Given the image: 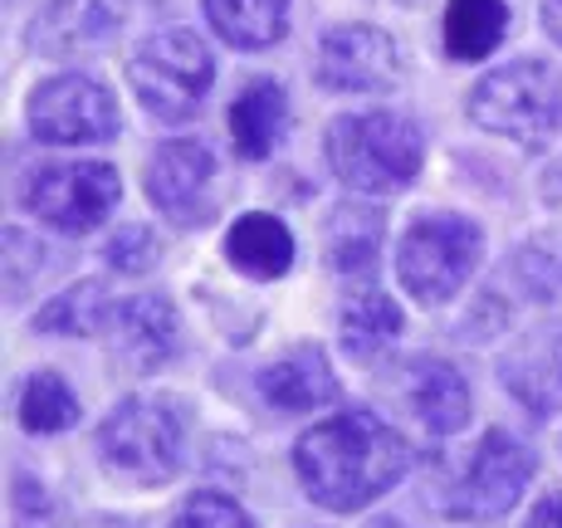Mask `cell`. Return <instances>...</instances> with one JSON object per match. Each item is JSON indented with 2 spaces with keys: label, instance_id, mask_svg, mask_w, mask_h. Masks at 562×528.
I'll use <instances>...</instances> for the list:
<instances>
[{
  "label": "cell",
  "instance_id": "cell-2",
  "mask_svg": "<svg viewBox=\"0 0 562 528\" xmlns=\"http://www.w3.org/2000/svg\"><path fill=\"white\" fill-rule=\"evenodd\" d=\"M99 460L113 480L137 490L177 480L187 460V406L167 392L123 396L99 426Z\"/></svg>",
  "mask_w": 562,
  "mask_h": 528
},
{
  "label": "cell",
  "instance_id": "cell-7",
  "mask_svg": "<svg viewBox=\"0 0 562 528\" xmlns=\"http://www.w3.org/2000/svg\"><path fill=\"white\" fill-rule=\"evenodd\" d=\"M117 201H123V177L108 161H49L30 171L20 187V206L59 235L99 231L117 211Z\"/></svg>",
  "mask_w": 562,
  "mask_h": 528
},
{
  "label": "cell",
  "instance_id": "cell-14",
  "mask_svg": "<svg viewBox=\"0 0 562 528\" xmlns=\"http://www.w3.org/2000/svg\"><path fill=\"white\" fill-rule=\"evenodd\" d=\"M259 396L274 412H318L338 402V377L318 342H299L259 372Z\"/></svg>",
  "mask_w": 562,
  "mask_h": 528
},
{
  "label": "cell",
  "instance_id": "cell-20",
  "mask_svg": "<svg viewBox=\"0 0 562 528\" xmlns=\"http://www.w3.org/2000/svg\"><path fill=\"white\" fill-rule=\"evenodd\" d=\"M509 35L504 0H450L446 5V54L460 64H480Z\"/></svg>",
  "mask_w": 562,
  "mask_h": 528
},
{
  "label": "cell",
  "instance_id": "cell-31",
  "mask_svg": "<svg viewBox=\"0 0 562 528\" xmlns=\"http://www.w3.org/2000/svg\"><path fill=\"white\" fill-rule=\"evenodd\" d=\"M367 528H406V524H396V519H376V524H367Z\"/></svg>",
  "mask_w": 562,
  "mask_h": 528
},
{
  "label": "cell",
  "instance_id": "cell-15",
  "mask_svg": "<svg viewBox=\"0 0 562 528\" xmlns=\"http://www.w3.org/2000/svg\"><path fill=\"white\" fill-rule=\"evenodd\" d=\"M117 352L133 362L137 372H153L161 362H171L181 352V323L177 308L161 294H137V299H117Z\"/></svg>",
  "mask_w": 562,
  "mask_h": 528
},
{
  "label": "cell",
  "instance_id": "cell-13",
  "mask_svg": "<svg viewBox=\"0 0 562 528\" xmlns=\"http://www.w3.org/2000/svg\"><path fill=\"white\" fill-rule=\"evenodd\" d=\"M504 392L533 416L562 412V323L553 328H533L504 352L499 362Z\"/></svg>",
  "mask_w": 562,
  "mask_h": 528
},
{
  "label": "cell",
  "instance_id": "cell-28",
  "mask_svg": "<svg viewBox=\"0 0 562 528\" xmlns=\"http://www.w3.org/2000/svg\"><path fill=\"white\" fill-rule=\"evenodd\" d=\"M524 528H562V490H548L543 499L533 504V514H528Z\"/></svg>",
  "mask_w": 562,
  "mask_h": 528
},
{
  "label": "cell",
  "instance_id": "cell-23",
  "mask_svg": "<svg viewBox=\"0 0 562 528\" xmlns=\"http://www.w3.org/2000/svg\"><path fill=\"white\" fill-rule=\"evenodd\" d=\"M15 416L30 436H59V430L79 426L83 406L74 396V386L64 382L59 372H30L25 386H20V402H15Z\"/></svg>",
  "mask_w": 562,
  "mask_h": 528
},
{
  "label": "cell",
  "instance_id": "cell-9",
  "mask_svg": "<svg viewBox=\"0 0 562 528\" xmlns=\"http://www.w3.org/2000/svg\"><path fill=\"white\" fill-rule=\"evenodd\" d=\"M25 123L40 143L54 147H79V143H103L123 127L113 93L89 74H59L45 79L25 103Z\"/></svg>",
  "mask_w": 562,
  "mask_h": 528
},
{
  "label": "cell",
  "instance_id": "cell-22",
  "mask_svg": "<svg viewBox=\"0 0 562 528\" xmlns=\"http://www.w3.org/2000/svg\"><path fill=\"white\" fill-rule=\"evenodd\" d=\"M338 328H342V348L358 362H372L376 352H386L396 342V333H402V308H396L382 289H362V294H352L348 304H342Z\"/></svg>",
  "mask_w": 562,
  "mask_h": 528
},
{
  "label": "cell",
  "instance_id": "cell-25",
  "mask_svg": "<svg viewBox=\"0 0 562 528\" xmlns=\"http://www.w3.org/2000/svg\"><path fill=\"white\" fill-rule=\"evenodd\" d=\"M509 274L518 279L533 304H562V240H528L524 250L514 255Z\"/></svg>",
  "mask_w": 562,
  "mask_h": 528
},
{
  "label": "cell",
  "instance_id": "cell-19",
  "mask_svg": "<svg viewBox=\"0 0 562 528\" xmlns=\"http://www.w3.org/2000/svg\"><path fill=\"white\" fill-rule=\"evenodd\" d=\"M294 0H201L205 25L231 49H269L289 35Z\"/></svg>",
  "mask_w": 562,
  "mask_h": 528
},
{
  "label": "cell",
  "instance_id": "cell-12",
  "mask_svg": "<svg viewBox=\"0 0 562 528\" xmlns=\"http://www.w3.org/2000/svg\"><path fill=\"white\" fill-rule=\"evenodd\" d=\"M396 396L430 436H460L470 426V382L446 358H406L396 377Z\"/></svg>",
  "mask_w": 562,
  "mask_h": 528
},
{
  "label": "cell",
  "instance_id": "cell-18",
  "mask_svg": "<svg viewBox=\"0 0 562 528\" xmlns=\"http://www.w3.org/2000/svg\"><path fill=\"white\" fill-rule=\"evenodd\" d=\"M289 133V93L274 79H255L231 103V137L245 161H265Z\"/></svg>",
  "mask_w": 562,
  "mask_h": 528
},
{
  "label": "cell",
  "instance_id": "cell-21",
  "mask_svg": "<svg viewBox=\"0 0 562 528\" xmlns=\"http://www.w3.org/2000/svg\"><path fill=\"white\" fill-rule=\"evenodd\" d=\"M117 318V299H108V289L99 279H83V284H69L59 299H49L35 318V333H59V338H99V333L113 328Z\"/></svg>",
  "mask_w": 562,
  "mask_h": 528
},
{
  "label": "cell",
  "instance_id": "cell-26",
  "mask_svg": "<svg viewBox=\"0 0 562 528\" xmlns=\"http://www.w3.org/2000/svg\"><path fill=\"white\" fill-rule=\"evenodd\" d=\"M171 528H255V519L231 499V494L205 490V494H191V499L181 504V514L171 519Z\"/></svg>",
  "mask_w": 562,
  "mask_h": 528
},
{
  "label": "cell",
  "instance_id": "cell-10",
  "mask_svg": "<svg viewBox=\"0 0 562 528\" xmlns=\"http://www.w3.org/2000/svg\"><path fill=\"white\" fill-rule=\"evenodd\" d=\"M402 79V49L376 25H333L318 40V83L333 93H386Z\"/></svg>",
  "mask_w": 562,
  "mask_h": 528
},
{
  "label": "cell",
  "instance_id": "cell-30",
  "mask_svg": "<svg viewBox=\"0 0 562 528\" xmlns=\"http://www.w3.org/2000/svg\"><path fill=\"white\" fill-rule=\"evenodd\" d=\"M543 196H548V206H558L562 211V161L553 171H548V187H543Z\"/></svg>",
  "mask_w": 562,
  "mask_h": 528
},
{
  "label": "cell",
  "instance_id": "cell-4",
  "mask_svg": "<svg viewBox=\"0 0 562 528\" xmlns=\"http://www.w3.org/2000/svg\"><path fill=\"white\" fill-rule=\"evenodd\" d=\"M470 123L524 147H543L562 133V64L514 59L470 89Z\"/></svg>",
  "mask_w": 562,
  "mask_h": 528
},
{
  "label": "cell",
  "instance_id": "cell-11",
  "mask_svg": "<svg viewBox=\"0 0 562 528\" xmlns=\"http://www.w3.org/2000/svg\"><path fill=\"white\" fill-rule=\"evenodd\" d=\"M147 201L167 215L171 225H205L211 215V181H215V153L196 137L161 143L147 157Z\"/></svg>",
  "mask_w": 562,
  "mask_h": 528
},
{
  "label": "cell",
  "instance_id": "cell-3",
  "mask_svg": "<svg viewBox=\"0 0 562 528\" xmlns=\"http://www.w3.org/2000/svg\"><path fill=\"white\" fill-rule=\"evenodd\" d=\"M426 137L402 113H348L328 127V167L358 196H386L416 181Z\"/></svg>",
  "mask_w": 562,
  "mask_h": 528
},
{
  "label": "cell",
  "instance_id": "cell-16",
  "mask_svg": "<svg viewBox=\"0 0 562 528\" xmlns=\"http://www.w3.org/2000/svg\"><path fill=\"white\" fill-rule=\"evenodd\" d=\"M117 20L113 10L99 5V0H54L35 15L30 25V49L35 54H54V59H74L83 49H99L113 40Z\"/></svg>",
  "mask_w": 562,
  "mask_h": 528
},
{
  "label": "cell",
  "instance_id": "cell-17",
  "mask_svg": "<svg viewBox=\"0 0 562 528\" xmlns=\"http://www.w3.org/2000/svg\"><path fill=\"white\" fill-rule=\"evenodd\" d=\"M294 255H299L294 231L269 211L240 215V221L225 231V260H231V269H240L245 279H259V284L284 279L289 269H294Z\"/></svg>",
  "mask_w": 562,
  "mask_h": 528
},
{
  "label": "cell",
  "instance_id": "cell-24",
  "mask_svg": "<svg viewBox=\"0 0 562 528\" xmlns=\"http://www.w3.org/2000/svg\"><path fill=\"white\" fill-rule=\"evenodd\" d=\"M382 250V211L338 206L328 215V260L338 274H367Z\"/></svg>",
  "mask_w": 562,
  "mask_h": 528
},
{
  "label": "cell",
  "instance_id": "cell-1",
  "mask_svg": "<svg viewBox=\"0 0 562 528\" xmlns=\"http://www.w3.org/2000/svg\"><path fill=\"white\" fill-rule=\"evenodd\" d=\"M411 440L367 406L308 426L294 446V475L328 514H358L411 475Z\"/></svg>",
  "mask_w": 562,
  "mask_h": 528
},
{
  "label": "cell",
  "instance_id": "cell-6",
  "mask_svg": "<svg viewBox=\"0 0 562 528\" xmlns=\"http://www.w3.org/2000/svg\"><path fill=\"white\" fill-rule=\"evenodd\" d=\"M127 83L153 117L187 123L201 113L215 83V54L205 49L196 30H157L137 45L133 64H127Z\"/></svg>",
  "mask_w": 562,
  "mask_h": 528
},
{
  "label": "cell",
  "instance_id": "cell-5",
  "mask_svg": "<svg viewBox=\"0 0 562 528\" xmlns=\"http://www.w3.org/2000/svg\"><path fill=\"white\" fill-rule=\"evenodd\" d=\"M480 260H484V231L470 215H456V211L416 215L406 225V235L396 240V279L426 308L456 299L474 279Z\"/></svg>",
  "mask_w": 562,
  "mask_h": 528
},
{
  "label": "cell",
  "instance_id": "cell-29",
  "mask_svg": "<svg viewBox=\"0 0 562 528\" xmlns=\"http://www.w3.org/2000/svg\"><path fill=\"white\" fill-rule=\"evenodd\" d=\"M543 30L562 45V0H543Z\"/></svg>",
  "mask_w": 562,
  "mask_h": 528
},
{
  "label": "cell",
  "instance_id": "cell-27",
  "mask_svg": "<svg viewBox=\"0 0 562 528\" xmlns=\"http://www.w3.org/2000/svg\"><path fill=\"white\" fill-rule=\"evenodd\" d=\"M157 260V240L147 225H123V231L108 240V265L123 269V274H147Z\"/></svg>",
  "mask_w": 562,
  "mask_h": 528
},
{
  "label": "cell",
  "instance_id": "cell-8",
  "mask_svg": "<svg viewBox=\"0 0 562 528\" xmlns=\"http://www.w3.org/2000/svg\"><path fill=\"white\" fill-rule=\"evenodd\" d=\"M538 470V456L524 446L509 430L490 426L480 436V446L470 450V465L464 475L450 484V499H446V514L460 524H490V519H504L518 499H524L528 480Z\"/></svg>",
  "mask_w": 562,
  "mask_h": 528
}]
</instances>
